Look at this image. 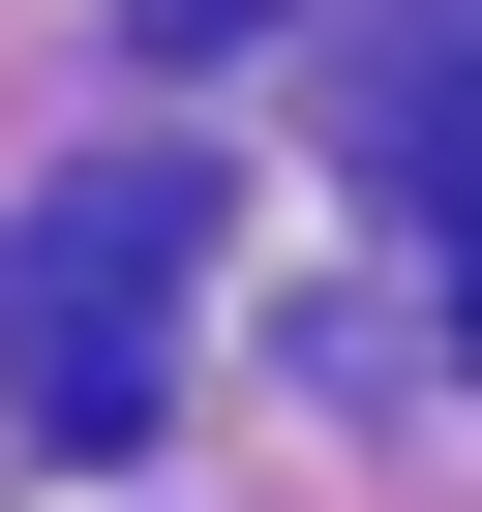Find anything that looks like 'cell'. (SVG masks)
<instances>
[{"label":"cell","instance_id":"cell-1","mask_svg":"<svg viewBox=\"0 0 482 512\" xmlns=\"http://www.w3.org/2000/svg\"><path fill=\"white\" fill-rule=\"evenodd\" d=\"M181 272H211V211H181V181L31 211V272H0V392H31L61 452H121V422L181 392Z\"/></svg>","mask_w":482,"mask_h":512},{"label":"cell","instance_id":"cell-2","mask_svg":"<svg viewBox=\"0 0 482 512\" xmlns=\"http://www.w3.org/2000/svg\"><path fill=\"white\" fill-rule=\"evenodd\" d=\"M392 151H422V241H452V332H482V0H452V61L392 91Z\"/></svg>","mask_w":482,"mask_h":512}]
</instances>
